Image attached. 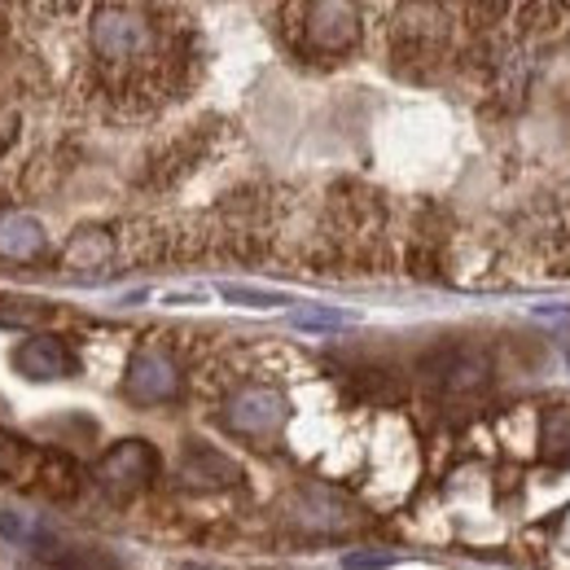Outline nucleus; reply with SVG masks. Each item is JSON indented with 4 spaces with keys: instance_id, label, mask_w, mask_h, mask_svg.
<instances>
[{
    "instance_id": "obj_1",
    "label": "nucleus",
    "mask_w": 570,
    "mask_h": 570,
    "mask_svg": "<svg viewBox=\"0 0 570 570\" xmlns=\"http://www.w3.org/2000/svg\"><path fill=\"white\" fill-rule=\"evenodd\" d=\"M228 422L237 430H246V434H264V430H273L282 422V400L273 391H246V395L233 400Z\"/></svg>"
},
{
    "instance_id": "obj_2",
    "label": "nucleus",
    "mask_w": 570,
    "mask_h": 570,
    "mask_svg": "<svg viewBox=\"0 0 570 570\" xmlns=\"http://www.w3.org/2000/svg\"><path fill=\"white\" fill-rule=\"evenodd\" d=\"M128 386H132V395H141V400H163V395H171V386H176L171 364L163 356H141L132 364Z\"/></svg>"
},
{
    "instance_id": "obj_3",
    "label": "nucleus",
    "mask_w": 570,
    "mask_h": 570,
    "mask_svg": "<svg viewBox=\"0 0 570 570\" xmlns=\"http://www.w3.org/2000/svg\"><path fill=\"white\" fill-rule=\"evenodd\" d=\"M18 364H22L27 373L45 377V373H62V368H67V352H62L58 343H49V338H36V343H27V347L18 352Z\"/></svg>"
},
{
    "instance_id": "obj_4",
    "label": "nucleus",
    "mask_w": 570,
    "mask_h": 570,
    "mask_svg": "<svg viewBox=\"0 0 570 570\" xmlns=\"http://www.w3.org/2000/svg\"><path fill=\"white\" fill-rule=\"evenodd\" d=\"M219 294L228 303H242V307H277L285 303V294H268V289H246V285H219Z\"/></svg>"
},
{
    "instance_id": "obj_5",
    "label": "nucleus",
    "mask_w": 570,
    "mask_h": 570,
    "mask_svg": "<svg viewBox=\"0 0 570 570\" xmlns=\"http://www.w3.org/2000/svg\"><path fill=\"white\" fill-rule=\"evenodd\" d=\"M352 316L347 312H325V307H303V312H294V325H303V330H338V325H347Z\"/></svg>"
},
{
    "instance_id": "obj_6",
    "label": "nucleus",
    "mask_w": 570,
    "mask_h": 570,
    "mask_svg": "<svg viewBox=\"0 0 570 570\" xmlns=\"http://www.w3.org/2000/svg\"><path fill=\"white\" fill-rule=\"evenodd\" d=\"M386 562H391V558H373V553H368V558H347V570H373V567H386Z\"/></svg>"
}]
</instances>
